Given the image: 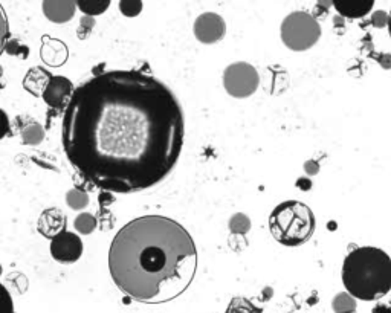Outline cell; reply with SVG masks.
Wrapping results in <instances>:
<instances>
[{"instance_id": "obj_16", "label": "cell", "mask_w": 391, "mask_h": 313, "mask_svg": "<svg viewBox=\"0 0 391 313\" xmlns=\"http://www.w3.org/2000/svg\"><path fill=\"white\" fill-rule=\"evenodd\" d=\"M331 309H334L335 313H355L356 300L349 292H341L331 301Z\"/></svg>"}, {"instance_id": "obj_24", "label": "cell", "mask_w": 391, "mask_h": 313, "mask_svg": "<svg viewBox=\"0 0 391 313\" xmlns=\"http://www.w3.org/2000/svg\"><path fill=\"white\" fill-rule=\"evenodd\" d=\"M0 313H14L12 296L3 285H0Z\"/></svg>"}, {"instance_id": "obj_27", "label": "cell", "mask_w": 391, "mask_h": 313, "mask_svg": "<svg viewBox=\"0 0 391 313\" xmlns=\"http://www.w3.org/2000/svg\"><path fill=\"white\" fill-rule=\"evenodd\" d=\"M95 26V20L91 16H84L81 19V24H80V29H78V37L83 34V31L86 29V35H89V33L92 31V28Z\"/></svg>"}, {"instance_id": "obj_28", "label": "cell", "mask_w": 391, "mask_h": 313, "mask_svg": "<svg viewBox=\"0 0 391 313\" xmlns=\"http://www.w3.org/2000/svg\"><path fill=\"white\" fill-rule=\"evenodd\" d=\"M304 171L309 175V176H315V175H318V171H320V163L316 162V161H307L304 163Z\"/></svg>"}, {"instance_id": "obj_8", "label": "cell", "mask_w": 391, "mask_h": 313, "mask_svg": "<svg viewBox=\"0 0 391 313\" xmlns=\"http://www.w3.org/2000/svg\"><path fill=\"white\" fill-rule=\"evenodd\" d=\"M226 24L216 12H203L194 21V35L203 44H214L224 40Z\"/></svg>"}, {"instance_id": "obj_3", "label": "cell", "mask_w": 391, "mask_h": 313, "mask_svg": "<svg viewBox=\"0 0 391 313\" xmlns=\"http://www.w3.org/2000/svg\"><path fill=\"white\" fill-rule=\"evenodd\" d=\"M343 283L347 292L363 301H374L391 290V258L385 251L363 246L344 258Z\"/></svg>"}, {"instance_id": "obj_29", "label": "cell", "mask_w": 391, "mask_h": 313, "mask_svg": "<svg viewBox=\"0 0 391 313\" xmlns=\"http://www.w3.org/2000/svg\"><path fill=\"white\" fill-rule=\"evenodd\" d=\"M382 69H391V54H381L376 57Z\"/></svg>"}, {"instance_id": "obj_20", "label": "cell", "mask_w": 391, "mask_h": 313, "mask_svg": "<svg viewBox=\"0 0 391 313\" xmlns=\"http://www.w3.org/2000/svg\"><path fill=\"white\" fill-rule=\"evenodd\" d=\"M225 313H262V310L255 307V305L249 300H246V298L235 296L231 300Z\"/></svg>"}, {"instance_id": "obj_12", "label": "cell", "mask_w": 391, "mask_h": 313, "mask_svg": "<svg viewBox=\"0 0 391 313\" xmlns=\"http://www.w3.org/2000/svg\"><path fill=\"white\" fill-rule=\"evenodd\" d=\"M336 12L344 19H363L373 10L374 0H331Z\"/></svg>"}, {"instance_id": "obj_15", "label": "cell", "mask_w": 391, "mask_h": 313, "mask_svg": "<svg viewBox=\"0 0 391 313\" xmlns=\"http://www.w3.org/2000/svg\"><path fill=\"white\" fill-rule=\"evenodd\" d=\"M112 0H75L77 8L84 14V16H101L107 11Z\"/></svg>"}, {"instance_id": "obj_13", "label": "cell", "mask_w": 391, "mask_h": 313, "mask_svg": "<svg viewBox=\"0 0 391 313\" xmlns=\"http://www.w3.org/2000/svg\"><path fill=\"white\" fill-rule=\"evenodd\" d=\"M40 57L43 60V63L51 66V68H58V66H63L66 63L69 54H68V48H66V44L63 42L45 37V39H43Z\"/></svg>"}, {"instance_id": "obj_33", "label": "cell", "mask_w": 391, "mask_h": 313, "mask_svg": "<svg viewBox=\"0 0 391 313\" xmlns=\"http://www.w3.org/2000/svg\"><path fill=\"white\" fill-rule=\"evenodd\" d=\"M3 77V69H2V66H0V80H2ZM0 89H2V84H0Z\"/></svg>"}, {"instance_id": "obj_21", "label": "cell", "mask_w": 391, "mask_h": 313, "mask_svg": "<svg viewBox=\"0 0 391 313\" xmlns=\"http://www.w3.org/2000/svg\"><path fill=\"white\" fill-rule=\"evenodd\" d=\"M228 228H230L231 233L235 235H245L249 233V229H251V220L248 215L237 213L230 219Z\"/></svg>"}, {"instance_id": "obj_7", "label": "cell", "mask_w": 391, "mask_h": 313, "mask_svg": "<svg viewBox=\"0 0 391 313\" xmlns=\"http://www.w3.org/2000/svg\"><path fill=\"white\" fill-rule=\"evenodd\" d=\"M49 251L55 262L71 265L78 262L80 257L83 256V242L77 234L63 231L54 238H51Z\"/></svg>"}, {"instance_id": "obj_18", "label": "cell", "mask_w": 391, "mask_h": 313, "mask_svg": "<svg viewBox=\"0 0 391 313\" xmlns=\"http://www.w3.org/2000/svg\"><path fill=\"white\" fill-rule=\"evenodd\" d=\"M66 204H68L71 210L81 211L89 205V196H87V193L83 190L72 188L68 191V195H66Z\"/></svg>"}, {"instance_id": "obj_31", "label": "cell", "mask_w": 391, "mask_h": 313, "mask_svg": "<svg viewBox=\"0 0 391 313\" xmlns=\"http://www.w3.org/2000/svg\"><path fill=\"white\" fill-rule=\"evenodd\" d=\"M373 313H391V309L390 307H385V305H376Z\"/></svg>"}, {"instance_id": "obj_2", "label": "cell", "mask_w": 391, "mask_h": 313, "mask_svg": "<svg viewBox=\"0 0 391 313\" xmlns=\"http://www.w3.org/2000/svg\"><path fill=\"white\" fill-rule=\"evenodd\" d=\"M109 271L131 300L164 304L191 286L197 249L188 231L164 215H143L118 231L109 249Z\"/></svg>"}, {"instance_id": "obj_6", "label": "cell", "mask_w": 391, "mask_h": 313, "mask_svg": "<svg viewBox=\"0 0 391 313\" xmlns=\"http://www.w3.org/2000/svg\"><path fill=\"white\" fill-rule=\"evenodd\" d=\"M260 84V75L253 64L246 62H235L224 71V87L233 98H249Z\"/></svg>"}, {"instance_id": "obj_1", "label": "cell", "mask_w": 391, "mask_h": 313, "mask_svg": "<svg viewBox=\"0 0 391 313\" xmlns=\"http://www.w3.org/2000/svg\"><path fill=\"white\" fill-rule=\"evenodd\" d=\"M185 121L178 96L141 71H107L73 89L62 144L73 167L102 191L153 188L178 163Z\"/></svg>"}, {"instance_id": "obj_26", "label": "cell", "mask_w": 391, "mask_h": 313, "mask_svg": "<svg viewBox=\"0 0 391 313\" xmlns=\"http://www.w3.org/2000/svg\"><path fill=\"white\" fill-rule=\"evenodd\" d=\"M11 130V124H10V118L6 115V111L0 109V139H3L6 135H8Z\"/></svg>"}, {"instance_id": "obj_32", "label": "cell", "mask_w": 391, "mask_h": 313, "mask_svg": "<svg viewBox=\"0 0 391 313\" xmlns=\"http://www.w3.org/2000/svg\"><path fill=\"white\" fill-rule=\"evenodd\" d=\"M388 33H390V37H391V12L388 14Z\"/></svg>"}, {"instance_id": "obj_22", "label": "cell", "mask_w": 391, "mask_h": 313, "mask_svg": "<svg viewBox=\"0 0 391 313\" xmlns=\"http://www.w3.org/2000/svg\"><path fill=\"white\" fill-rule=\"evenodd\" d=\"M10 40V25H8V17H6V12L3 10V6L0 5V55L3 54L6 49V44Z\"/></svg>"}, {"instance_id": "obj_23", "label": "cell", "mask_w": 391, "mask_h": 313, "mask_svg": "<svg viewBox=\"0 0 391 313\" xmlns=\"http://www.w3.org/2000/svg\"><path fill=\"white\" fill-rule=\"evenodd\" d=\"M120 11L125 17H136L143 11V0H120Z\"/></svg>"}, {"instance_id": "obj_19", "label": "cell", "mask_w": 391, "mask_h": 313, "mask_svg": "<svg viewBox=\"0 0 391 313\" xmlns=\"http://www.w3.org/2000/svg\"><path fill=\"white\" fill-rule=\"evenodd\" d=\"M21 143L26 145H39L45 138V130L40 124H29L28 127L21 130Z\"/></svg>"}, {"instance_id": "obj_9", "label": "cell", "mask_w": 391, "mask_h": 313, "mask_svg": "<svg viewBox=\"0 0 391 313\" xmlns=\"http://www.w3.org/2000/svg\"><path fill=\"white\" fill-rule=\"evenodd\" d=\"M73 93V84L69 78L62 75H53L42 98L51 109L63 110L68 106Z\"/></svg>"}, {"instance_id": "obj_14", "label": "cell", "mask_w": 391, "mask_h": 313, "mask_svg": "<svg viewBox=\"0 0 391 313\" xmlns=\"http://www.w3.org/2000/svg\"><path fill=\"white\" fill-rule=\"evenodd\" d=\"M51 78H53V73L48 69L42 68V66H37V68H31L24 78V89L26 92H29L34 96H42L45 89L48 87Z\"/></svg>"}, {"instance_id": "obj_17", "label": "cell", "mask_w": 391, "mask_h": 313, "mask_svg": "<svg viewBox=\"0 0 391 313\" xmlns=\"http://www.w3.org/2000/svg\"><path fill=\"white\" fill-rule=\"evenodd\" d=\"M97 219L91 213H81L77 215L75 222H73V228L81 235H89L97 229Z\"/></svg>"}, {"instance_id": "obj_30", "label": "cell", "mask_w": 391, "mask_h": 313, "mask_svg": "<svg viewBox=\"0 0 391 313\" xmlns=\"http://www.w3.org/2000/svg\"><path fill=\"white\" fill-rule=\"evenodd\" d=\"M316 6H318L320 10L327 11L330 6H334V3H331V0H318V3H316Z\"/></svg>"}, {"instance_id": "obj_11", "label": "cell", "mask_w": 391, "mask_h": 313, "mask_svg": "<svg viewBox=\"0 0 391 313\" xmlns=\"http://www.w3.org/2000/svg\"><path fill=\"white\" fill-rule=\"evenodd\" d=\"M37 229L45 238H54L66 231V215L58 208H48L37 220Z\"/></svg>"}, {"instance_id": "obj_25", "label": "cell", "mask_w": 391, "mask_h": 313, "mask_svg": "<svg viewBox=\"0 0 391 313\" xmlns=\"http://www.w3.org/2000/svg\"><path fill=\"white\" fill-rule=\"evenodd\" d=\"M372 25L374 28H385L388 25V14L385 11H374L372 16Z\"/></svg>"}, {"instance_id": "obj_5", "label": "cell", "mask_w": 391, "mask_h": 313, "mask_svg": "<svg viewBox=\"0 0 391 313\" xmlns=\"http://www.w3.org/2000/svg\"><path fill=\"white\" fill-rule=\"evenodd\" d=\"M321 37V26L312 14L293 11L282 24V40L286 48L304 52L313 48Z\"/></svg>"}, {"instance_id": "obj_10", "label": "cell", "mask_w": 391, "mask_h": 313, "mask_svg": "<svg viewBox=\"0 0 391 313\" xmlns=\"http://www.w3.org/2000/svg\"><path fill=\"white\" fill-rule=\"evenodd\" d=\"M75 0H43V14L53 24H68L75 16Z\"/></svg>"}, {"instance_id": "obj_34", "label": "cell", "mask_w": 391, "mask_h": 313, "mask_svg": "<svg viewBox=\"0 0 391 313\" xmlns=\"http://www.w3.org/2000/svg\"><path fill=\"white\" fill-rule=\"evenodd\" d=\"M2 271H3V269H2V266H0V275H2Z\"/></svg>"}, {"instance_id": "obj_4", "label": "cell", "mask_w": 391, "mask_h": 313, "mask_svg": "<svg viewBox=\"0 0 391 313\" xmlns=\"http://www.w3.org/2000/svg\"><path fill=\"white\" fill-rule=\"evenodd\" d=\"M271 234L286 248H298L315 233V215L306 204L287 200L274 208L269 217Z\"/></svg>"}]
</instances>
